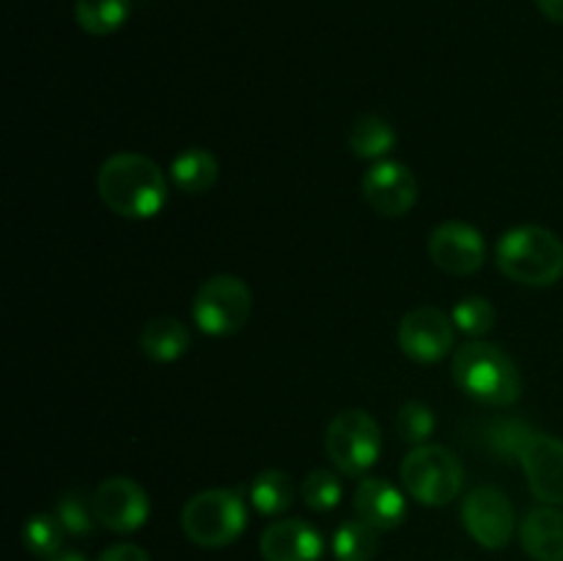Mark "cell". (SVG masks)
<instances>
[{
    "instance_id": "12",
    "label": "cell",
    "mask_w": 563,
    "mask_h": 561,
    "mask_svg": "<svg viewBox=\"0 0 563 561\" xmlns=\"http://www.w3.org/2000/svg\"><path fill=\"white\" fill-rule=\"evenodd\" d=\"M93 512L99 526L115 534H132L148 520V495L141 484L126 476L104 479L93 490Z\"/></svg>"
},
{
    "instance_id": "24",
    "label": "cell",
    "mask_w": 563,
    "mask_h": 561,
    "mask_svg": "<svg viewBox=\"0 0 563 561\" xmlns=\"http://www.w3.org/2000/svg\"><path fill=\"white\" fill-rule=\"evenodd\" d=\"M64 526H60L58 515H47V512H38L31 520L22 526V542L31 553L42 556V559H49L60 550V542H64Z\"/></svg>"
},
{
    "instance_id": "14",
    "label": "cell",
    "mask_w": 563,
    "mask_h": 561,
    "mask_svg": "<svg viewBox=\"0 0 563 561\" xmlns=\"http://www.w3.org/2000/svg\"><path fill=\"white\" fill-rule=\"evenodd\" d=\"M262 556L264 561H319L324 542L322 534L306 520H278L262 534Z\"/></svg>"
},
{
    "instance_id": "5",
    "label": "cell",
    "mask_w": 563,
    "mask_h": 561,
    "mask_svg": "<svg viewBox=\"0 0 563 561\" xmlns=\"http://www.w3.org/2000/svg\"><path fill=\"white\" fill-rule=\"evenodd\" d=\"M401 484L407 495L423 506H445L462 493L465 468L445 446H416L401 462Z\"/></svg>"
},
{
    "instance_id": "22",
    "label": "cell",
    "mask_w": 563,
    "mask_h": 561,
    "mask_svg": "<svg viewBox=\"0 0 563 561\" xmlns=\"http://www.w3.org/2000/svg\"><path fill=\"white\" fill-rule=\"evenodd\" d=\"M377 528L357 520L341 522L339 531L333 534V556L339 561H372L377 556Z\"/></svg>"
},
{
    "instance_id": "15",
    "label": "cell",
    "mask_w": 563,
    "mask_h": 561,
    "mask_svg": "<svg viewBox=\"0 0 563 561\" xmlns=\"http://www.w3.org/2000/svg\"><path fill=\"white\" fill-rule=\"evenodd\" d=\"M352 504H355V515L377 531H390V528L401 526L407 515L405 493L385 479H363Z\"/></svg>"
},
{
    "instance_id": "17",
    "label": "cell",
    "mask_w": 563,
    "mask_h": 561,
    "mask_svg": "<svg viewBox=\"0 0 563 561\" xmlns=\"http://www.w3.org/2000/svg\"><path fill=\"white\" fill-rule=\"evenodd\" d=\"M141 350L148 361H179L190 350V330L174 317H154L141 330Z\"/></svg>"
},
{
    "instance_id": "21",
    "label": "cell",
    "mask_w": 563,
    "mask_h": 561,
    "mask_svg": "<svg viewBox=\"0 0 563 561\" xmlns=\"http://www.w3.org/2000/svg\"><path fill=\"white\" fill-rule=\"evenodd\" d=\"M295 484H291V476L284 471H262L251 482V504L256 506V512L262 515H284V512L291 509L295 504Z\"/></svg>"
},
{
    "instance_id": "13",
    "label": "cell",
    "mask_w": 563,
    "mask_h": 561,
    "mask_svg": "<svg viewBox=\"0 0 563 561\" xmlns=\"http://www.w3.org/2000/svg\"><path fill=\"white\" fill-rule=\"evenodd\" d=\"M429 256L443 273L473 275L484 267L487 245L471 223L449 220V223H440L429 237Z\"/></svg>"
},
{
    "instance_id": "28",
    "label": "cell",
    "mask_w": 563,
    "mask_h": 561,
    "mask_svg": "<svg viewBox=\"0 0 563 561\" xmlns=\"http://www.w3.org/2000/svg\"><path fill=\"white\" fill-rule=\"evenodd\" d=\"M97 561H152V559H148L146 550L137 548V544L121 542V544H113V548L104 550Z\"/></svg>"
},
{
    "instance_id": "10",
    "label": "cell",
    "mask_w": 563,
    "mask_h": 561,
    "mask_svg": "<svg viewBox=\"0 0 563 561\" xmlns=\"http://www.w3.org/2000/svg\"><path fill=\"white\" fill-rule=\"evenodd\" d=\"M515 462H520L528 476V487L542 504H563V440L531 429L522 440Z\"/></svg>"
},
{
    "instance_id": "23",
    "label": "cell",
    "mask_w": 563,
    "mask_h": 561,
    "mask_svg": "<svg viewBox=\"0 0 563 561\" xmlns=\"http://www.w3.org/2000/svg\"><path fill=\"white\" fill-rule=\"evenodd\" d=\"M55 515H58L60 526L69 537H88L99 522L97 512H93V495L80 493V490H69V493L60 495Z\"/></svg>"
},
{
    "instance_id": "26",
    "label": "cell",
    "mask_w": 563,
    "mask_h": 561,
    "mask_svg": "<svg viewBox=\"0 0 563 561\" xmlns=\"http://www.w3.org/2000/svg\"><path fill=\"white\" fill-rule=\"evenodd\" d=\"M300 495L311 512H330L341 504L344 487H341V482L335 473L319 468V471L308 473L306 482H302V487H300Z\"/></svg>"
},
{
    "instance_id": "4",
    "label": "cell",
    "mask_w": 563,
    "mask_h": 561,
    "mask_svg": "<svg viewBox=\"0 0 563 561\" xmlns=\"http://www.w3.org/2000/svg\"><path fill=\"white\" fill-rule=\"evenodd\" d=\"M247 526V506L234 490L214 487L192 495L181 509L187 539L201 548H225L242 537Z\"/></svg>"
},
{
    "instance_id": "9",
    "label": "cell",
    "mask_w": 563,
    "mask_h": 561,
    "mask_svg": "<svg viewBox=\"0 0 563 561\" xmlns=\"http://www.w3.org/2000/svg\"><path fill=\"white\" fill-rule=\"evenodd\" d=\"M462 522L482 548L500 550L515 534V506L498 487H476L462 504Z\"/></svg>"
},
{
    "instance_id": "1",
    "label": "cell",
    "mask_w": 563,
    "mask_h": 561,
    "mask_svg": "<svg viewBox=\"0 0 563 561\" xmlns=\"http://www.w3.org/2000/svg\"><path fill=\"white\" fill-rule=\"evenodd\" d=\"M97 190L104 207L126 220H148L163 212L168 201V179L146 154L121 152L102 163Z\"/></svg>"
},
{
    "instance_id": "30",
    "label": "cell",
    "mask_w": 563,
    "mask_h": 561,
    "mask_svg": "<svg viewBox=\"0 0 563 561\" xmlns=\"http://www.w3.org/2000/svg\"><path fill=\"white\" fill-rule=\"evenodd\" d=\"M44 561H86V559H82L77 550H58V553L49 556V559H44Z\"/></svg>"
},
{
    "instance_id": "8",
    "label": "cell",
    "mask_w": 563,
    "mask_h": 561,
    "mask_svg": "<svg viewBox=\"0 0 563 561\" xmlns=\"http://www.w3.org/2000/svg\"><path fill=\"white\" fill-rule=\"evenodd\" d=\"M456 324L434 306H418L405 314L399 324V346L410 361L438 363L454 350Z\"/></svg>"
},
{
    "instance_id": "19",
    "label": "cell",
    "mask_w": 563,
    "mask_h": 561,
    "mask_svg": "<svg viewBox=\"0 0 563 561\" xmlns=\"http://www.w3.org/2000/svg\"><path fill=\"white\" fill-rule=\"evenodd\" d=\"M396 130L383 119V116L366 113L352 124L350 148L361 160H379L396 146Z\"/></svg>"
},
{
    "instance_id": "18",
    "label": "cell",
    "mask_w": 563,
    "mask_h": 561,
    "mask_svg": "<svg viewBox=\"0 0 563 561\" xmlns=\"http://www.w3.org/2000/svg\"><path fill=\"white\" fill-rule=\"evenodd\" d=\"M220 165L212 152L207 148H185L179 157L170 163V179L187 196H203L218 185Z\"/></svg>"
},
{
    "instance_id": "27",
    "label": "cell",
    "mask_w": 563,
    "mask_h": 561,
    "mask_svg": "<svg viewBox=\"0 0 563 561\" xmlns=\"http://www.w3.org/2000/svg\"><path fill=\"white\" fill-rule=\"evenodd\" d=\"M396 432L407 443L423 446L434 432V413L423 402H405L396 413Z\"/></svg>"
},
{
    "instance_id": "20",
    "label": "cell",
    "mask_w": 563,
    "mask_h": 561,
    "mask_svg": "<svg viewBox=\"0 0 563 561\" xmlns=\"http://www.w3.org/2000/svg\"><path fill=\"white\" fill-rule=\"evenodd\" d=\"M130 0H77V25L91 36H110L130 20Z\"/></svg>"
},
{
    "instance_id": "25",
    "label": "cell",
    "mask_w": 563,
    "mask_h": 561,
    "mask_svg": "<svg viewBox=\"0 0 563 561\" xmlns=\"http://www.w3.org/2000/svg\"><path fill=\"white\" fill-rule=\"evenodd\" d=\"M451 319H454L456 330H462L465 336L478 339V336H487L489 330L495 328V319H498V314H495L493 302H489L487 297L471 295V297H462V300L456 302Z\"/></svg>"
},
{
    "instance_id": "29",
    "label": "cell",
    "mask_w": 563,
    "mask_h": 561,
    "mask_svg": "<svg viewBox=\"0 0 563 561\" xmlns=\"http://www.w3.org/2000/svg\"><path fill=\"white\" fill-rule=\"evenodd\" d=\"M537 6L550 22H559V25H563V0H537Z\"/></svg>"
},
{
    "instance_id": "11",
    "label": "cell",
    "mask_w": 563,
    "mask_h": 561,
    "mask_svg": "<svg viewBox=\"0 0 563 561\" xmlns=\"http://www.w3.org/2000/svg\"><path fill=\"white\" fill-rule=\"evenodd\" d=\"M363 198L383 218H401L416 207L418 179L399 160H383L363 176Z\"/></svg>"
},
{
    "instance_id": "16",
    "label": "cell",
    "mask_w": 563,
    "mask_h": 561,
    "mask_svg": "<svg viewBox=\"0 0 563 561\" xmlns=\"http://www.w3.org/2000/svg\"><path fill=\"white\" fill-rule=\"evenodd\" d=\"M520 542L531 559L563 561V512L550 504L528 512L520 522Z\"/></svg>"
},
{
    "instance_id": "6",
    "label": "cell",
    "mask_w": 563,
    "mask_h": 561,
    "mask_svg": "<svg viewBox=\"0 0 563 561\" xmlns=\"http://www.w3.org/2000/svg\"><path fill=\"white\" fill-rule=\"evenodd\" d=\"M253 308V295L247 284L236 275L220 273L203 280L192 297V319L198 330L214 339L240 333L247 324Z\"/></svg>"
},
{
    "instance_id": "3",
    "label": "cell",
    "mask_w": 563,
    "mask_h": 561,
    "mask_svg": "<svg viewBox=\"0 0 563 561\" xmlns=\"http://www.w3.org/2000/svg\"><path fill=\"white\" fill-rule=\"evenodd\" d=\"M500 273L522 286H553L563 275V242L542 226H515L495 248Z\"/></svg>"
},
{
    "instance_id": "2",
    "label": "cell",
    "mask_w": 563,
    "mask_h": 561,
    "mask_svg": "<svg viewBox=\"0 0 563 561\" xmlns=\"http://www.w3.org/2000/svg\"><path fill=\"white\" fill-rule=\"evenodd\" d=\"M454 380L467 396L489 407H509L520 399L522 377L509 352L489 341H467L454 352Z\"/></svg>"
},
{
    "instance_id": "7",
    "label": "cell",
    "mask_w": 563,
    "mask_h": 561,
    "mask_svg": "<svg viewBox=\"0 0 563 561\" xmlns=\"http://www.w3.org/2000/svg\"><path fill=\"white\" fill-rule=\"evenodd\" d=\"M324 451L344 476H363L383 451V432L366 410H341L328 424Z\"/></svg>"
}]
</instances>
